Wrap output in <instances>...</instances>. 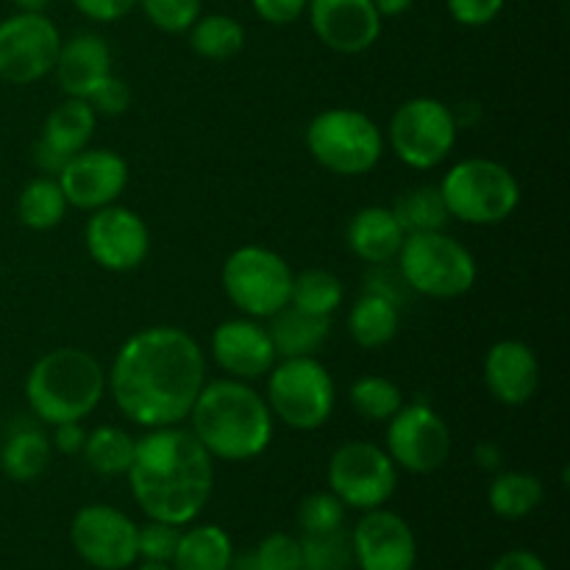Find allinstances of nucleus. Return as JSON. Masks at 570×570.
<instances>
[{
	"instance_id": "f8f14e48",
	"label": "nucleus",
	"mask_w": 570,
	"mask_h": 570,
	"mask_svg": "<svg viewBox=\"0 0 570 570\" xmlns=\"http://www.w3.org/2000/svg\"><path fill=\"white\" fill-rule=\"evenodd\" d=\"M61 37L45 11H17L0 22V81L26 83L50 76Z\"/></svg>"
},
{
	"instance_id": "423d86ee",
	"label": "nucleus",
	"mask_w": 570,
	"mask_h": 570,
	"mask_svg": "<svg viewBox=\"0 0 570 570\" xmlns=\"http://www.w3.org/2000/svg\"><path fill=\"white\" fill-rule=\"evenodd\" d=\"M399 271L406 287L438 301L471 293L479 276L471 250L445 232L406 234L399 250Z\"/></svg>"
},
{
	"instance_id": "c03bdc74",
	"label": "nucleus",
	"mask_w": 570,
	"mask_h": 570,
	"mask_svg": "<svg viewBox=\"0 0 570 570\" xmlns=\"http://www.w3.org/2000/svg\"><path fill=\"white\" fill-rule=\"evenodd\" d=\"M83 443H87V429L81 426V421H67V423H56L53 426L50 445H53V449H59L61 454H67V456L81 454Z\"/></svg>"
},
{
	"instance_id": "ea45409f",
	"label": "nucleus",
	"mask_w": 570,
	"mask_h": 570,
	"mask_svg": "<svg viewBox=\"0 0 570 570\" xmlns=\"http://www.w3.org/2000/svg\"><path fill=\"white\" fill-rule=\"evenodd\" d=\"M87 104L92 106L95 115H106V117H117L122 115V111L131 106V92H128L126 83L120 81V78L111 72L109 78H106L104 83H98V87L89 92Z\"/></svg>"
},
{
	"instance_id": "4be33fe9",
	"label": "nucleus",
	"mask_w": 570,
	"mask_h": 570,
	"mask_svg": "<svg viewBox=\"0 0 570 570\" xmlns=\"http://www.w3.org/2000/svg\"><path fill=\"white\" fill-rule=\"evenodd\" d=\"M404 228L387 206H365L351 217L345 228V243L367 265H384L395 259L404 245Z\"/></svg>"
},
{
	"instance_id": "f704fd0d",
	"label": "nucleus",
	"mask_w": 570,
	"mask_h": 570,
	"mask_svg": "<svg viewBox=\"0 0 570 570\" xmlns=\"http://www.w3.org/2000/svg\"><path fill=\"white\" fill-rule=\"evenodd\" d=\"M351 566H354V551L345 529L304 534L301 540V570H351Z\"/></svg>"
},
{
	"instance_id": "a18cd8bd",
	"label": "nucleus",
	"mask_w": 570,
	"mask_h": 570,
	"mask_svg": "<svg viewBox=\"0 0 570 570\" xmlns=\"http://www.w3.org/2000/svg\"><path fill=\"white\" fill-rule=\"evenodd\" d=\"M493 570H549V568H546V562L540 560L534 551L515 549V551H507L504 557H499Z\"/></svg>"
},
{
	"instance_id": "9b49d317",
	"label": "nucleus",
	"mask_w": 570,
	"mask_h": 570,
	"mask_svg": "<svg viewBox=\"0 0 570 570\" xmlns=\"http://www.w3.org/2000/svg\"><path fill=\"white\" fill-rule=\"evenodd\" d=\"M328 488L351 510H379L399 488V468L390 454L365 440L343 443L328 460Z\"/></svg>"
},
{
	"instance_id": "c9c22d12",
	"label": "nucleus",
	"mask_w": 570,
	"mask_h": 570,
	"mask_svg": "<svg viewBox=\"0 0 570 570\" xmlns=\"http://www.w3.org/2000/svg\"><path fill=\"white\" fill-rule=\"evenodd\" d=\"M345 521V504L337 495L328 493H312L301 501L298 507V527L304 534H326L334 529H343Z\"/></svg>"
},
{
	"instance_id": "37998d69",
	"label": "nucleus",
	"mask_w": 570,
	"mask_h": 570,
	"mask_svg": "<svg viewBox=\"0 0 570 570\" xmlns=\"http://www.w3.org/2000/svg\"><path fill=\"white\" fill-rule=\"evenodd\" d=\"M72 6L92 22H117L134 11L137 0H72Z\"/></svg>"
},
{
	"instance_id": "0eeeda50",
	"label": "nucleus",
	"mask_w": 570,
	"mask_h": 570,
	"mask_svg": "<svg viewBox=\"0 0 570 570\" xmlns=\"http://www.w3.org/2000/svg\"><path fill=\"white\" fill-rule=\"evenodd\" d=\"M306 148L334 176H365L382 161L384 134L365 111L334 106L309 120Z\"/></svg>"
},
{
	"instance_id": "e433bc0d",
	"label": "nucleus",
	"mask_w": 570,
	"mask_h": 570,
	"mask_svg": "<svg viewBox=\"0 0 570 570\" xmlns=\"http://www.w3.org/2000/svg\"><path fill=\"white\" fill-rule=\"evenodd\" d=\"M150 26L165 33H187L200 17V0H137Z\"/></svg>"
},
{
	"instance_id": "8fccbe9b",
	"label": "nucleus",
	"mask_w": 570,
	"mask_h": 570,
	"mask_svg": "<svg viewBox=\"0 0 570 570\" xmlns=\"http://www.w3.org/2000/svg\"><path fill=\"white\" fill-rule=\"evenodd\" d=\"M226 570H259V566H256L254 551H248V554H234Z\"/></svg>"
},
{
	"instance_id": "a211bd4d",
	"label": "nucleus",
	"mask_w": 570,
	"mask_h": 570,
	"mask_svg": "<svg viewBox=\"0 0 570 570\" xmlns=\"http://www.w3.org/2000/svg\"><path fill=\"white\" fill-rule=\"evenodd\" d=\"M312 31L334 53H365L382 33V14L373 0H309Z\"/></svg>"
},
{
	"instance_id": "09e8293b",
	"label": "nucleus",
	"mask_w": 570,
	"mask_h": 570,
	"mask_svg": "<svg viewBox=\"0 0 570 570\" xmlns=\"http://www.w3.org/2000/svg\"><path fill=\"white\" fill-rule=\"evenodd\" d=\"M412 3L415 0H373V6H376V11L384 17H401L404 11L412 9Z\"/></svg>"
},
{
	"instance_id": "49530a36",
	"label": "nucleus",
	"mask_w": 570,
	"mask_h": 570,
	"mask_svg": "<svg viewBox=\"0 0 570 570\" xmlns=\"http://www.w3.org/2000/svg\"><path fill=\"white\" fill-rule=\"evenodd\" d=\"M473 462H476L479 468H484V471H499L501 462H504V451H501V445L493 443V440H482V443L473 449Z\"/></svg>"
},
{
	"instance_id": "b1692460",
	"label": "nucleus",
	"mask_w": 570,
	"mask_h": 570,
	"mask_svg": "<svg viewBox=\"0 0 570 570\" xmlns=\"http://www.w3.org/2000/svg\"><path fill=\"white\" fill-rule=\"evenodd\" d=\"M267 332H271L273 345H276L278 360H289V356H315L317 348L328 340L332 317L306 315V312L287 304L271 317Z\"/></svg>"
},
{
	"instance_id": "a878e982",
	"label": "nucleus",
	"mask_w": 570,
	"mask_h": 570,
	"mask_svg": "<svg viewBox=\"0 0 570 570\" xmlns=\"http://www.w3.org/2000/svg\"><path fill=\"white\" fill-rule=\"evenodd\" d=\"M95 126H98V115H95L92 106L83 98H67L65 104H59L48 115L42 134H39V142L56 150L61 159H70L72 154L87 148Z\"/></svg>"
},
{
	"instance_id": "2eb2a0df",
	"label": "nucleus",
	"mask_w": 570,
	"mask_h": 570,
	"mask_svg": "<svg viewBox=\"0 0 570 570\" xmlns=\"http://www.w3.org/2000/svg\"><path fill=\"white\" fill-rule=\"evenodd\" d=\"M83 239L95 265L111 273L137 271L150 250V232L142 217L117 204L92 212Z\"/></svg>"
},
{
	"instance_id": "79ce46f5",
	"label": "nucleus",
	"mask_w": 570,
	"mask_h": 570,
	"mask_svg": "<svg viewBox=\"0 0 570 570\" xmlns=\"http://www.w3.org/2000/svg\"><path fill=\"white\" fill-rule=\"evenodd\" d=\"M256 17L271 26H289L306 14L309 0H250Z\"/></svg>"
},
{
	"instance_id": "6ab92c4d",
	"label": "nucleus",
	"mask_w": 570,
	"mask_h": 570,
	"mask_svg": "<svg viewBox=\"0 0 570 570\" xmlns=\"http://www.w3.org/2000/svg\"><path fill=\"white\" fill-rule=\"evenodd\" d=\"M212 356L220 371L228 373V379H239V382H256L267 376L278 362L271 332L267 326H259L254 317L223 321L212 334Z\"/></svg>"
},
{
	"instance_id": "1a4fd4ad",
	"label": "nucleus",
	"mask_w": 570,
	"mask_h": 570,
	"mask_svg": "<svg viewBox=\"0 0 570 570\" xmlns=\"http://www.w3.org/2000/svg\"><path fill=\"white\" fill-rule=\"evenodd\" d=\"M223 289L245 317H273L289 304L293 271L276 250L262 245H243L223 262Z\"/></svg>"
},
{
	"instance_id": "6e6552de",
	"label": "nucleus",
	"mask_w": 570,
	"mask_h": 570,
	"mask_svg": "<svg viewBox=\"0 0 570 570\" xmlns=\"http://www.w3.org/2000/svg\"><path fill=\"white\" fill-rule=\"evenodd\" d=\"M267 406L271 415L295 432H315L326 426L334 412L337 390L332 373L315 356H289L267 373Z\"/></svg>"
},
{
	"instance_id": "ddd939ff",
	"label": "nucleus",
	"mask_w": 570,
	"mask_h": 570,
	"mask_svg": "<svg viewBox=\"0 0 570 570\" xmlns=\"http://www.w3.org/2000/svg\"><path fill=\"white\" fill-rule=\"evenodd\" d=\"M395 468L426 476L445 465L451 454L449 423L440 417L438 410L417 401V404L401 406L387 421V449Z\"/></svg>"
},
{
	"instance_id": "a19ab883",
	"label": "nucleus",
	"mask_w": 570,
	"mask_h": 570,
	"mask_svg": "<svg viewBox=\"0 0 570 570\" xmlns=\"http://www.w3.org/2000/svg\"><path fill=\"white\" fill-rule=\"evenodd\" d=\"M504 3L507 0H445L454 22L468 28L490 26L504 11Z\"/></svg>"
},
{
	"instance_id": "bb28decb",
	"label": "nucleus",
	"mask_w": 570,
	"mask_h": 570,
	"mask_svg": "<svg viewBox=\"0 0 570 570\" xmlns=\"http://www.w3.org/2000/svg\"><path fill=\"white\" fill-rule=\"evenodd\" d=\"M234 557L232 538L226 529L212 527H193L189 532H181L173 554V568L176 570H226Z\"/></svg>"
},
{
	"instance_id": "412c9836",
	"label": "nucleus",
	"mask_w": 570,
	"mask_h": 570,
	"mask_svg": "<svg viewBox=\"0 0 570 570\" xmlns=\"http://www.w3.org/2000/svg\"><path fill=\"white\" fill-rule=\"evenodd\" d=\"M56 81L67 98H89L98 83L111 76V50L98 33H76L61 42L59 59H56Z\"/></svg>"
},
{
	"instance_id": "393cba45",
	"label": "nucleus",
	"mask_w": 570,
	"mask_h": 570,
	"mask_svg": "<svg viewBox=\"0 0 570 570\" xmlns=\"http://www.w3.org/2000/svg\"><path fill=\"white\" fill-rule=\"evenodd\" d=\"M50 438L37 423L20 421L11 426L0 445V468L11 482H33L50 462Z\"/></svg>"
},
{
	"instance_id": "473e14b6",
	"label": "nucleus",
	"mask_w": 570,
	"mask_h": 570,
	"mask_svg": "<svg viewBox=\"0 0 570 570\" xmlns=\"http://www.w3.org/2000/svg\"><path fill=\"white\" fill-rule=\"evenodd\" d=\"M345 289L334 273L312 267V271L293 276V287H289V304L295 309L306 312V315L332 317L334 312L343 306Z\"/></svg>"
},
{
	"instance_id": "9d476101",
	"label": "nucleus",
	"mask_w": 570,
	"mask_h": 570,
	"mask_svg": "<svg viewBox=\"0 0 570 570\" xmlns=\"http://www.w3.org/2000/svg\"><path fill=\"white\" fill-rule=\"evenodd\" d=\"M460 126L449 104L438 98H410L393 111L387 139L393 154L412 170H432L454 150Z\"/></svg>"
},
{
	"instance_id": "2f4dec72",
	"label": "nucleus",
	"mask_w": 570,
	"mask_h": 570,
	"mask_svg": "<svg viewBox=\"0 0 570 570\" xmlns=\"http://www.w3.org/2000/svg\"><path fill=\"white\" fill-rule=\"evenodd\" d=\"M134 445L137 440L120 426H98L87 432L83 443V460L100 476H122L128 473L134 460Z\"/></svg>"
},
{
	"instance_id": "58836bf2",
	"label": "nucleus",
	"mask_w": 570,
	"mask_h": 570,
	"mask_svg": "<svg viewBox=\"0 0 570 570\" xmlns=\"http://www.w3.org/2000/svg\"><path fill=\"white\" fill-rule=\"evenodd\" d=\"M259 570H301V540L293 534H267L254 551Z\"/></svg>"
},
{
	"instance_id": "4c0bfd02",
	"label": "nucleus",
	"mask_w": 570,
	"mask_h": 570,
	"mask_svg": "<svg viewBox=\"0 0 570 570\" xmlns=\"http://www.w3.org/2000/svg\"><path fill=\"white\" fill-rule=\"evenodd\" d=\"M178 538H181V529L173 527V523L148 521L145 527H137L139 557L150 562H173Z\"/></svg>"
},
{
	"instance_id": "cd10ccee",
	"label": "nucleus",
	"mask_w": 570,
	"mask_h": 570,
	"mask_svg": "<svg viewBox=\"0 0 570 570\" xmlns=\"http://www.w3.org/2000/svg\"><path fill=\"white\" fill-rule=\"evenodd\" d=\"M490 510L504 521H521L532 515L543 501V482L532 473L523 471H501L490 482L488 490Z\"/></svg>"
},
{
	"instance_id": "603ef678",
	"label": "nucleus",
	"mask_w": 570,
	"mask_h": 570,
	"mask_svg": "<svg viewBox=\"0 0 570 570\" xmlns=\"http://www.w3.org/2000/svg\"><path fill=\"white\" fill-rule=\"evenodd\" d=\"M137 570H176V568H170V562H150V560H145Z\"/></svg>"
},
{
	"instance_id": "4468645a",
	"label": "nucleus",
	"mask_w": 570,
	"mask_h": 570,
	"mask_svg": "<svg viewBox=\"0 0 570 570\" xmlns=\"http://www.w3.org/2000/svg\"><path fill=\"white\" fill-rule=\"evenodd\" d=\"M70 540L78 557L98 570H126L139 560L137 523L115 507H81L72 515Z\"/></svg>"
},
{
	"instance_id": "c85d7f7f",
	"label": "nucleus",
	"mask_w": 570,
	"mask_h": 570,
	"mask_svg": "<svg viewBox=\"0 0 570 570\" xmlns=\"http://www.w3.org/2000/svg\"><path fill=\"white\" fill-rule=\"evenodd\" d=\"M393 215L404 228V234L445 232L451 220L443 193L434 184H423V187H412L401 193L393 204Z\"/></svg>"
},
{
	"instance_id": "dca6fc26",
	"label": "nucleus",
	"mask_w": 570,
	"mask_h": 570,
	"mask_svg": "<svg viewBox=\"0 0 570 570\" xmlns=\"http://www.w3.org/2000/svg\"><path fill=\"white\" fill-rule=\"evenodd\" d=\"M56 181L65 193L67 206L87 212L104 209L126 189L128 161L117 150L83 148L65 161Z\"/></svg>"
},
{
	"instance_id": "7ed1b4c3",
	"label": "nucleus",
	"mask_w": 570,
	"mask_h": 570,
	"mask_svg": "<svg viewBox=\"0 0 570 570\" xmlns=\"http://www.w3.org/2000/svg\"><path fill=\"white\" fill-rule=\"evenodd\" d=\"M189 421V432L209 451L212 460L248 462L267 451L276 417L248 382L215 379L200 387Z\"/></svg>"
},
{
	"instance_id": "c756f323",
	"label": "nucleus",
	"mask_w": 570,
	"mask_h": 570,
	"mask_svg": "<svg viewBox=\"0 0 570 570\" xmlns=\"http://www.w3.org/2000/svg\"><path fill=\"white\" fill-rule=\"evenodd\" d=\"M67 198L61 193L59 181L48 176H39L22 187L17 198V217L31 232H50L65 220Z\"/></svg>"
},
{
	"instance_id": "5701e85b",
	"label": "nucleus",
	"mask_w": 570,
	"mask_h": 570,
	"mask_svg": "<svg viewBox=\"0 0 570 570\" xmlns=\"http://www.w3.org/2000/svg\"><path fill=\"white\" fill-rule=\"evenodd\" d=\"M399 326V301L390 298L387 293H379V289L367 287L365 295H360L348 312L351 340L365 351H376L393 343Z\"/></svg>"
},
{
	"instance_id": "72a5a7b5",
	"label": "nucleus",
	"mask_w": 570,
	"mask_h": 570,
	"mask_svg": "<svg viewBox=\"0 0 570 570\" xmlns=\"http://www.w3.org/2000/svg\"><path fill=\"white\" fill-rule=\"evenodd\" d=\"M351 406L360 417L373 423H384L404 406L401 387L387 376H360L351 384Z\"/></svg>"
},
{
	"instance_id": "de8ad7c7",
	"label": "nucleus",
	"mask_w": 570,
	"mask_h": 570,
	"mask_svg": "<svg viewBox=\"0 0 570 570\" xmlns=\"http://www.w3.org/2000/svg\"><path fill=\"white\" fill-rule=\"evenodd\" d=\"M33 161H37V167H42L45 173H56V176H59V170L65 167L67 159H61L56 150H50L48 145H42L37 139V142H33Z\"/></svg>"
},
{
	"instance_id": "f257e3e1",
	"label": "nucleus",
	"mask_w": 570,
	"mask_h": 570,
	"mask_svg": "<svg viewBox=\"0 0 570 570\" xmlns=\"http://www.w3.org/2000/svg\"><path fill=\"white\" fill-rule=\"evenodd\" d=\"M204 384V351L178 326H150L131 334L109 371L117 410L145 429L187 421Z\"/></svg>"
},
{
	"instance_id": "aec40b11",
	"label": "nucleus",
	"mask_w": 570,
	"mask_h": 570,
	"mask_svg": "<svg viewBox=\"0 0 570 570\" xmlns=\"http://www.w3.org/2000/svg\"><path fill=\"white\" fill-rule=\"evenodd\" d=\"M482 379L499 404L523 406L540 387L538 354L523 340H499L484 356Z\"/></svg>"
},
{
	"instance_id": "7c9ffc66",
	"label": "nucleus",
	"mask_w": 570,
	"mask_h": 570,
	"mask_svg": "<svg viewBox=\"0 0 570 570\" xmlns=\"http://www.w3.org/2000/svg\"><path fill=\"white\" fill-rule=\"evenodd\" d=\"M189 48L209 61H228L245 48L243 22L228 14L198 17L189 28Z\"/></svg>"
},
{
	"instance_id": "f03ea898",
	"label": "nucleus",
	"mask_w": 570,
	"mask_h": 570,
	"mask_svg": "<svg viewBox=\"0 0 570 570\" xmlns=\"http://www.w3.org/2000/svg\"><path fill=\"white\" fill-rule=\"evenodd\" d=\"M134 501L150 521L184 527L209 501L215 488L212 456L189 429H150L134 445L128 468Z\"/></svg>"
},
{
	"instance_id": "39448f33",
	"label": "nucleus",
	"mask_w": 570,
	"mask_h": 570,
	"mask_svg": "<svg viewBox=\"0 0 570 570\" xmlns=\"http://www.w3.org/2000/svg\"><path fill=\"white\" fill-rule=\"evenodd\" d=\"M445 209L468 226H499L521 204V184L495 159H462L438 184Z\"/></svg>"
},
{
	"instance_id": "20e7f679",
	"label": "nucleus",
	"mask_w": 570,
	"mask_h": 570,
	"mask_svg": "<svg viewBox=\"0 0 570 570\" xmlns=\"http://www.w3.org/2000/svg\"><path fill=\"white\" fill-rule=\"evenodd\" d=\"M106 373L89 351L56 348L33 362L26 379V401L48 426L83 421L98 410Z\"/></svg>"
},
{
	"instance_id": "f3484780",
	"label": "nucleus",
	"mask_w": 570,
	"mask_h": 570,
	"mask_svg": "<svg viewBox=\"0 0 570 570\" xmlns=\"http://www.w3.org/2000/svg\"><path fill=\"white\" fill-rule=\"evenodd\" d=\"M354 566L360 570H415V532L390 510H367L351 532Z\"/></svg>"
},
{
	"instance_id": "3c124183",
	"label": "nucleus",
	"mask_w": 570,
	"mask_h": 570,
	"mask_svg": "<svg viewBox=\"0 0 570 570\" xmlns=\"http://www.w3.org/2000/svg\"><path fill=\"white\" fill-rule=\"evenodd\" d=\"M20 11H45L50 0H11Z\"/></svg>"
}]
</instances>
